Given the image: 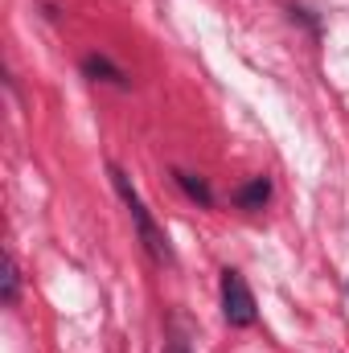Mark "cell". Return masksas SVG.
<instances>
[{"label":"cell","mask_w":349,"mask_h":353,"mask_svg":"<svg viewBox=\"0 0 349 353\" xmlns=\"http://www.w3.org/2000/svg\"><path fill=\"white\" fill-rule=\"evenodd\" d=\"M165 353H189V345H185V341H177V337H173V341H169V350H165Z\"/></svg>","instance_id":"7"},{"label":"cell","mask_w":349,"mask_h":353,"mask_svg":"<svg viewBox=\"0 0 349 353\" xmlns=\"http://www.w3.org/2000/svg\"><path fill=\"white\" fill-rule=\"evenodd\" d=\"M267 197H271V181L267 176H251V181H243L239 189H235V205L239 210H247V214H255L267 205Z\"/></svg>","instance_id":"4"},{"label":"cell","mask_w":349,"mask_h":353,"mask_svg":"<svg viewBox=\"0 0 349 353\" xmlns=\"http://www.w3.org/2000/svg\"><path fill=\"white\" fill-rule=\"evenodd\" d=\"M111 185H115V193H119V201H123V210H128V218H132V226H136V239H140V247L148 251V259H152V263H161V267L173 263V247H169L165 230L157 226V218L148 214L144 197L136 193L132 176L123 173V169H115V165H111Z\"/></svg>","instance_id":"1"},{"label":"cell","mask_w":349,"mask_h":353,"mask_svg":"<svg viewBox=\"0 0 349 353\" xmlns=\"http://www.w3.org/2000/svg\"><path fill=\"white\" fill-rule=\"evenodd\" d=\"M218 292H222V316H226L230 329H247V325H255V296H251V288H247V279H243L239 271L226 267Z\"/></svg>","instance_id":"2"},{"label":"cell","mask_w":349,"mask_h":353,"mask_svg":"<svg viewBox=\"0 0 349 353\" xmlns=\"http://www.w3.org/2000/svg\"><path fill=\"white\" fill-rule=\"evenodd\" d=\"M173 181L181 185V193H185L189 201H197V205H206V210L214 205V189L206 185V176H197V173H185V169H177V173H173Z\"/></svg>","instance_id":"5"},{"label":"cell","mask_w":349,"mask_h":353,"mask_svg":"<svg viewBox=\"0 0 349 353\" xmlns=\"http://www.w3.org/2000/svg\"><path fill=\"white\" fill-rule=\"evenodd\" d=\"M83 74L94 79V83H111V87H119V90L132 87V83H128V70H119L107 54H87V58H83Z\"/></svg>","instance_id":"3"},{"label":"cell","mask_w":349,"mask_h":353,"mask_svg":"<svg viewBox=\"0 0 349 353\" xmlns=\"http://www.w3.org/2000/svg\"><path fill=\"white\" fill-rule=\"evenodd\" d=\"M17 296H21V271H17V259L8 255V259H4V304L12 308Z\"/></svg>","instance_id":"6"}]
</instances>
